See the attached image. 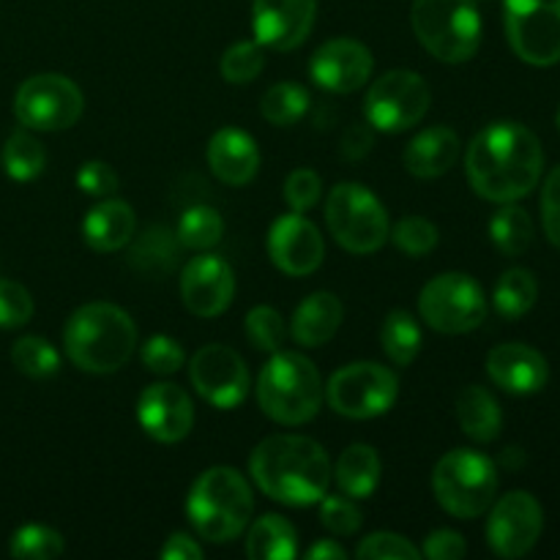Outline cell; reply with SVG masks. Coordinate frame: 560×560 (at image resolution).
I'll return each mask as SVG.
<instances>
[{
    "label": "cell",
    "instance_id": "obj_52",
    "mask_svg": "<svg viewBox=\"0 0 560 560\" xmlns=\"http://www.w3.org/2000/svg\"><path fill=\"white\" fill-rule=\"evenodd\" d=\"M556 124H558V131H560V107H558V115H556Z\"/></svg>",
    "mask_w": 560,
    "mask_h": 560
},
{
    "label": "cell",
    "instance_id": "obj_42",
    "mask_svg": "<svg viewBox=\"0 0 560 560\" xmlns=\"http://www.w3.org/2000/svg\"><path fill=\"white\" fill-rule=\"evenodd\" d=\"M140 355L145 370L153 372V375H173V372H178L186 364L184 348L173 337H167V334H156V337L148 339L142 345Z\"/></svg>",
    "mask_w": 560,
    "mask_h": 560
},
{
    "label": "cell",
    "instance_id": "obj_13",
    "mask_svg": "<svg viewBox=\"0 0 560 560\" xmlns=\"http://www.w3.org/2000/svg\"><path fill=\"white\" fill-rule=\"evenodd\" d=\"M85 96L74 80L63 74L27 77L14 96V115L36 131L71 129L82 118Z\"/></svg>",
    "mask_w": 560,
    "mask_h": 560
},
{
    "label": "cell",
    "instance_id": "obj_39",
    "mask_svg": "<svg viewBox=\"0 0 560 560\" xmlns=\"http://www.w3.org/2000/svg\"><path fill=\"white\" fill-rule=\"evenodd\" d=\"M246 337L262 353H277V350H282L284 337H288L284 317L273 306H255L246 315Z\"/></svg>",
    "mask_w": 560,
    "mask_h": 560
},
{
    "label": "cell",
    "instance_id": "obj_20",
    "mask_svg": "<svg viewBox=\"0 0 560 560\" xmlns=\"http://www.w3.org/2000/svg\"><path fill=\"white\" fill-rule=\"evenodd\" d=\"M310 74L323 91L353 93L372 77V52L355 38H331L312 55Z\"/></svg>",
    "mask_w": 560,
    "mask_h": 560
},
{
    "label": "cell",
    "instance_id": "obj_27",
    "mask_svg": "<svg viewBox=\"0 0 560 560\" xmlns=\"http://www.w3.org/2000/svg\"><path fill=\"white\" fill-rule=\"evenodd\" d=\"M457 421L470 441L492 443L503 427L501 405L485 386H468L457 397Z\"/></svg>",
    "mask_w": 560,
    "mask_h": 560
},
{
    "label": "cell",
    "instance_id": "obj_26",
    "mask_svg": "<svg viewBox=\"0 0 560 560\" xmlns=\"http://www.w3.org/2000/svg\"><path fill=\"white\" fill-rule=\"evenodd\" d=\"M381 457H377L375 448L366 446V443H353L337 459V468L331 470V476L342 495L364 501L381 485Z\"/></svg>",
    "mask_w": 560,
    "mask_h": 560
},
{
    "label": "cell",
    "instance_id": "obj_28",
    "mask_svg": "<svg viewBox=\"0 0 560 560\" xmlns=\"http://www.w3.org/2000/svg\"><path fill=\"white\" fill-rule=\"evenodd\" d=\"M246 556L252 560H290L299 556V534L279 514H266L249 528Z\"/></svg>",
    "mask_w": 560,
    "mask_h": 560
},
{
    "label": "cell",
    "instance_id": "obj_43",
    "mask_svg": "<svg viewBox=\"0 0 560 560\" xmlns=\"http://www.w3.org/2000/svg\"><path fill=\"white\" fill-rule=\"evenodd\" d=\"M320 525L334 536H353L361 528V512L348 495H326L320 501Z\"/></svg>",
    "mask_w": 560,
    "mask_h": 560
},
{
    "label": "cell",
    "instance_id": "obj_24",
    "mask_svg": "<svg viewBox=\"0 0 560 560\" xmlns=\"http://www.w3.org/2000/svg\"><path fill=\"white\" fill-rule=\"evenodd\" d=\"M459 156V137L448 126H430L410 140L402 162L416 178H438L454 167Z\"/></svg>",
    "mask_w": 560,
    "mask_h": 560
},
{
    "label": "cell",
    "instance_id": "obj_22",
    "mask_svg": "<svg viewBox=\"0 0 560 560\" xmlns=\"http://www.w3.org/2000/svg\"><path fill=\"white\" fill-rule=\"evenodd\" d=\"M208 167L222 184L246 186L260 170L257 142L241 129H219L208 142Z\"/></svg>",
    "mask_w": 560,
    "mask_h": 560
},
{
    "label": "cell",
    "instance_id": "obj_21",
    "mask_svg": "<svg viewBox=\"0 0 560 560\" xmlns=\"http://www.w3.org/2000/svg\"><path fill=\"white\" fill-rule=\"evenodd\" d=\"M487 375L498 388L517 397L539 394L550 381L547 359L536 348L523 342L498 345L487 355Z\"/></svg>",
    "mask_w": 560,
    "mask_h": 560
},
{
    "label": "cell",
    "instance_id": "obj_48",
    "mask_svg": "<svg viewBox=\"0 0 560 560\" xmlns=\"http://www.w3.org/2000/svg\"><path fill=\"white\" fill-rule=\"evenodd\" d=\"M468 552V545H465L463 536L457 530H432L424 539V547H421V558L430 560H459Z\"/></svg>",
    "mask_w": 560,
    "mask_h": 560
},
{
    "label": "cell",
    "instance_id": "obj_15",
    "mask_svg": "<svg viewBox=\"0 0 560 560\" xmlns=\"http://www.w3.org/2000/svg\"><path fill=\"white\" fill-rule=\"evenodd\" d=\"M490 523H487V541L492 552L506 560L528 556L541 539L545 512L530 492L514 490L492 503Z\"/></svg>",
    "mask_w": 560,
    "mask_h": 560
},
{
    "label": "cell",
    "instance_id": "obj_36",
    "mask_svg": "<svg viewBox=\"0 0 560 560\" xmlns=\"http://www.w3.org/2000/svg\"><path fill=\"white\" fill-rule=\"evenodd\" d=\"M11 361L27 377H52L60 370V355L44 337H22L11 348Z\"/></svg>",
    "mask_w": 560,
    "mask_h": 560
},
{
    "label": "cell",
    "instance_id": "obj_9",
    "mask_svg": "<svg viewBox=\"0 0 560 560\" xmlns=\"http://www.w3.org/2000/svg\"><path fill=\"white\" fill-rule=\"evenodd\" d=\"M419 312L435 331L468 334L487 320V295L468 273H441L421 290Z\"/></svg>",
    "mask_w": 560,
    "mask_h": 560
},
{
    "label": "cell",
    "instance_id": "obj_18",
    "mask_svg": "<svg viewBox=\"0 0 560 560\" xmlns=\"http://www.w3.org/2000/svg\"><path fill=\"white\" fill-rule=\"evenodd\" d=\"M235 273L219 255L191 257L180 273V299L197 317H217L233 304Z\"/></svg>",
    "mask_w": 560,
    "mask_h": 560
},
{
    "label": "cell",
    "instance_id": "obj_44",
    "mask_svg": "<svg viewBox=\"0 0 560 560\" xmlns=\"http://www.w3.org/2000/svg\"><path fill=\"white\" fill-rule=\"evenodd\" d=\"M323 195V180L315 170H293L290 178L284 180V200H288L290 211L306 213L310 208L317 206Z\"/></svg>",
    "mask_w": 560,
    "mask_h": 560
},
{
    "label": "cell",
    "instance_id": "obj_35",
    "mask_svg": "<svg viewBox=\"0 0 560 560\" xmlns=\"http://www.w3.org/2000/svg\"><path fill=\"white\" fill-rule=\"evenodd\" d=\"M175 235H178L180 246H186V249L206 252L222 241L224 222L211 206H191L189 211H184V217H180Z\"/></svg>",
    "mask_w": 560,
    "mask_h": 560
},
{
    "label": "cell",
    "instance_id": "obj_16",
    "mask_svg": "<svg viewBox=\"0 0 560 560\" xmlns=\"http://www.w3.org/2000/svg\"><path fill=\"white\" fill-rule=\"evenodd\" d=\"M268 255H271L273 266L288 277H310L323 266L326 244H323L317 224H312L304 213L293 211L271 224Z\"/></svg>",
    "mask_w": 560,
    "mask_h": 560
},
{
    "label": "cell",
    "instance_id": "obj_3",
    "mask_svg": "<svg viewBox=\"0 0 560 560\" xmlns=\"http://www.w3.org/2000/svg\"><path fill=\"white\" fill-rule=\"evenodd\" d=\"M137 348V326L120 306L93 301L66 320L63 350L71 364L93 375L118 372Z\"/></svg>",
    "mask_w": 560,
    "mask_h": 560
},
{
    "label": "cell",
    "instance_id": "obj_6",
    "mask_svg": "<svg viewBox=\"0 0 560 560\" xmlns=\"http://www.w3.org/2000/svg\"><path fill=\"white\" fill-rule=\"evenodd\" d=\"M410 25L432 58L465 63L479 52L481 14L476 0H413Z\"/></svg>",
    "mask_w": 560,
    "mask_h": 560
},
{
    "label": "cell",
    "instance_id": "obj_38",
    "mask_svg": "<svg viewBox=\"0 0 560 560\" xmlns=\"http://www.w3.org/2000/svg\"><path fill=\"white\" fill-rule=\"evenodd\" d=\"M266 69V52L257 42H238L222 55V77L230 85H249Z\"/></svg>",
    "mask_w": 560,
    "mask_h": 560
},
{
    "label": "cell",
    "instance_id": "obj_45",
    "mask_svg": "<svg viewBox=\"0 0 560 560\" xmlns=\"http://www.w3.org/2000/svg\"><path fill=\"white\" fill-rule=\"evenodd\" d=\"M33 317V299L20 282L0 279V328H20Z\"/></svg>",
    "mask_w": 560,
    "mask_h": 560
},
{
    "label": "cell",
    "instance_id": "obj_5",
    "mask_svg": "<svg viewBox=\"0 0 560 560\" xmlns=\"http://www.w3.org/2000/svg\"><path fill=\"white\" fill-rule=\"evenodd\" d=\"M257 402L279 424H306L323 405L320 372L306 355L277 350L257 377Z\"/></svg>",
    "mask_w": 560,
    "mask_h": 560
},
{
    "label": "cell",
    "instance_id": "obj_14",
    "mask_svg": "<svg viewBox=\"0 0 560 560\" xmlns=\"http://www.w3.org/2000/svg\"><path fill=\"white\" fill-rule=\"evenodd\" d=\"M189 381L208 405L219 410L238 408L252 386L249 366L228 345H206L191 355Z\"/></svg>",
    "mask_w": 560,
    "mask_h": 560
},
{
    "label": "cell",
    "instance_id": "obj_25",
    "mask_svg": "<svg viewBox=\"0 0 560 560\" xmlns=\"http://www.w3.org/2000/svg\"><path fill=\"white\" fill-rule=\"evenodd\" d=\"M137 228L135 208L124 200H104L88 211L82 238L96 252H118L131 241Z\"/></svg>",
    "mask_w": 560,
    "mask_h": 560
},
{
    "label": "cell",
    "instance_id": "obj_46",
    "mask_svg": "<svg viewBox=\"0 0 560 560\" xmlns=\"http://www.w3.org/2000/svg\"><path fill=\"white\" fill-rule=\"evenodd\" d=\"M77 186H80V191H85L91 197H109L118 191L120 180L118 173L107 162H96L93 159V162H85L77 170Z\"/></svg>",
    "mask_w": 560,
    "mask_h": 560
},
{
    "label": "cell",
    "instance_id": "obj_8",
    "mask_svg": "<svg viewBox=\"0 0 560 560\" xmlns=\"http://www.w3.org/2000/svg\"><path fill=\"white\" fill-rule=\"evenodd\" d=\"M326 222L337 244L353 255H372L388 241V213L361 184H337L326 200Z\"/></svg>",
    "mask_w": 560,
    "mask_h": 560
},
{
    "label": "cell",
    "instance_id": "obj_40",
    "mask_svg": "<svg viewBox=\"0 0 560 560\" xmlns=\"http://www.w3.org/2000/svg\"><path fill=\"white\" fill-rule=\"evenodd\" d=\"M392 238L405 255L424 257L438 246V228L424 217H405L394 224Z\"/></svg>",
    "mask_w": 560,
    "mask_h": 560
},
{
    "label": "cell",
    "instance_id": "obj_12",
    "mask_svg": "<svg viewBox=\"0 0 560 560\" xmlns=\"http://www.w3.org/2000/svg\"><path fill=\"white\" fill-rule=\"evenodd\" d=\"M503 22L514 55L523 63H560V0H503Z\"/></svg>",
    "mask_w": 560,
    "mask_h": 560
},
{
    "label": "cell",
    "instance_id": "obj_50",
    "mask_svg": "<svg viewBox=\"0 0 560 560\" xmlns=\"http://www.w3.org/2000/svg\"><path fill=\"white\" fill-rule=\"evenodd\" d=\"M164 560H200L202 547L189 534H173L162 547Z\"/></svg>",
    "mask_w": 560,
    "mask_h": 560
},
{
    "label": "cell",
    "instance_id": "obj_11",
    "mask_svg": "<svg viewBox=\"0 0 560 560\" xmlns=\"http://www.w3.org/2000/svg\"><path fill=\"white\" fill-rule=\"evenodd\" d=\"M432 93L424 77L416 71L397 69L375 80L366 91L364 115L366 124L377 131L399 135L421 124L430 109Z\"/></svg>",
    "mask_w": 560,
    "mask_h": 560
},
{
    "label": "cell",
    "instance_id": "obj_47",
    "mask_svg": "<svg viewBox=\"0 0 560 560\" xmlns=\"http://www.w3.org/2000/svg\"><path fill=\"white\" fill-rule=\"evenodd\" d=\"M541 224L550 244L560 249V164L547 175L541 189Z\"/></svg>",
    "mask_w": 560,
    "mask_h": 560
},
{
    "label": "cell",
    "instance_id": "obj_7",
    "mask_svg": "<svg viewBox=\"0 0 560 560\" xmlns=\"http://www.w3.org/2000/svg\"><path fill=\"white\" fill-rule=\"evenodd\" d=\"M432 490L438 503L454 517H481L495 503L498 468L490 457L474 448H454L435 465Z\"/></svg>",
    "mask_w": 560,
    "mask_h": 560
},
{
    "label": "cell",
    "instance_id": "obj_33",
    "mask_svg": "<svg viewBox=\"0 0 560 560\" xmlns=\"http://www.w3.org/2000/svg\"><path fill=\"white\" fill-rule=\"evenodd\" d=\"M0 162H3V170L9 178L25 180L38 178L44 173V164H47V153H44V145L27 131H14V135L5 140L3 153H0Z\"/></svg>",
    "mask_w": 560,
    "mask_h": 560
},
{
    "label": "cell",
    "instance_id": "obj_37",
    "mask_svg": "<svg viewBox=\"0 0 560 560\" xmlns=\"http://www.w3.org/2000/svg\"><path fill=\"white\" fill-rule=\"evenodd\" d=\"M63 536L47 525H22L20 530H14L9 545L11 558L20 560H49L63 556Z\"/></svg>",
    "mask_w": 560,
    "mask_h": 560
},
{
    "label": "cell",
    "instance_id": "obj_1",
    "mask_svg": "<svg viewBox=\"0 0 560 560\" xmlns=\"http://www.w3.org/2000/svg\"><path fill=\"white\" fill-rule=\"evenodd\" d=\"M465 173L479 197L490 202H517L539 186L545 151L528 126L495 120L470 140Z\"/></svg>",
    "mask_w": 560,
    "mask_h": 560
},
{
    "label": "cell",
    "instance_id": "obj_29",
    "mask_svg": "<svg viewBox=\"0 0 560 560\" xmlns=\"http://www.w3.org/2000/svg\"><path fill=\"white\" fill-rule=\"evenodd\" d=\"M178 235L156 224V228H148L145 233L140 235V241L131 246L129 262L140 273H148V277H164V273L173 271L175 262H178Z\"/></svg>",
    "mask_w": 560,
    "mask_h": 560
},
{
    "label": "cell",
    "instance_id": "obj_51",
    "mask_svg": "<svg viewBox=\"0 0 560 560\" xmlns=\"http://www.w3.org/2000/svg\"><path fill=\"white\" fill-rule=\"evenodd\" d=\"M306 558L310 560H342V558H348V550H345L342 545H337L334 539H326V541H317V545H312L310 550H306Z\"/></svg>",
    "mask_w": 560,
    "mask_h": 560
},
{
    "label": "cell",
    "instance_id": "obj_2",
    "mask_svg": "<svg viewBox=\"0 0 560 560\" xmlns=\"http://www.w3.org/2000/svg\"><path fill=\"white\" fill-rule=\"evenodd\" d=\"M249 474L271 501L312 506L328 495L331 463L326 448L304 435H271L252 452Z\"/></svg>",
    "mask_w": 560,
    "mask_h": 560
},
{
    "label": "cell",
    "instance_id": "obj_19",
    "mask_svg": "<svg viewBox=\"0 0 560 560\" xmlns=\"http://www.w3.org/2000/svg\"><path fill=\"white\" fill-rule=\"evenodd\" d=\"M137 419L145 435L159 443H178L195 427V405L175 383H153L140 394Z\"/></svg>",
    "mask_w": 560,
    "mask_h": 560
},
{
    "label": "cell",
    "instance_id": "obj_49",
    "mask_svg": "<svg viewBox=\"0 0 560 560\" xmlns=\"http://www.w3.org/2000/svg\"><path fill=\"white\" fill-rule=\"evenodd\" d=\"M375 145V129L370 124H353L342 135V156L350 162H359Z\"/></svg>",
    "mask_w": 560,
    "mask_h": 560
},
{
    "label": "cell",
    "instance_id": "obj_4",
    "mask_svg": "<svg viewBox=\"0 0 560 560\" xmlns=\"http://www.w3.org/2000/svg\"><path fill=\"white\" fill-rule=\"evenodd\" d=\"M255 512V495L244 476L235 468H208L197 476L186 501V517L191 528L213 545L238 539Z\"/></svg>",
    "mask_w": 560,
    "mask_h": 560
},
{
    "label": "cell",
    "instance_id": "obj_17",
    "mask_svg": "<svg viewBox=\"0 0 560 560\" xmlns=\"http://www.w3.org/2000/svg\"><path fill=\"white\" fill-rule=\"evenodd\" d=\"M317 0H252L255 42L277 52L301 47L312 33Z\"/></svg>",
    "mask_w": 560,
    "mask_h": 560
},
{
    "label": "cell",
    "instance_id": "obj_23",
    "mask_svg": "<svg viewBox=\"0 0 560 560\" xmlns=\"http://www.w3.org/2000/svg\"><path fill=\"white\" fill-rule=\"evenodd\" d=\"M345 317L342 301L328 290H317V293L306 295L293 312L290 320V337L301 345V348H320V345L331 342L334 334L339 331Z\"/></svg>",
    "mask_w": 560,
    "mask_h": 560
},
{
    "label": "cell",
    "instance_id": "obj_32",
    "mask_svg": "<svg viewBox=\"0 0 560 560\" xmlns=\"http://www.w3.org/2000/svg\"><path fill=\"white\" fill-rule=\"evenodd\" d=\"M383 353L397 366H410L421 350V328L416 317L405 310L388 312L381 328Z\"/></svg>",
    "mask_w": 560,
    "mask_h": 560
},
{
    "label": "cell",
    "instance_id": "obj_10",
    "mask_svg": "<svg viewBox=\"0 0 560 560\" xmlns=\"http://www.w3.org/2000/svg\"><path fill=\"white\" fill-rule=\"evenodd\" d=\"M397 375L375 361H355L342 366L334 372L326 386V399L334 413L359 421L388 413L397 402Z\"/></svg>",
    "mask_w": 560,
    "mask_h": 560
},
{
    "label": "cell",
    "instance_id": "obj_41",
    "mask_svg": "<svg viewBox=\"0 0 560 560\" xmlns=\"http://www.w3.org/2000/svg\"><path fill=\"white\" fill-rule=\"evenodd\" d=\"M359 560H419L421 550L410 545V539L399 534H388V530H377V534L361 539L359 550H355Z\"/></svg>",
    "mask_w": 560,
    "mask_h": 560
},
{
    "label": "cell",
    "instance_id": "obj_34",
    "mask_svg": "<svg viewBox=\"0 0 560 560\" xmlns=\"http://www.w3.org/2000/svg\"><path fill=\"white\" fill-rule=\"evenodd\" d=\"M310 109V91L295 82H277L262 93L260 113L273 126H293Z\"/></svg>",
    "mask_w": 560,
    "mask_h": 560
},
{
    "label": "cell",
    "instance_id": "obj_31",
    "mask_svg": "<svg viewBox=\"0 0 560 560\" xmlns=\"http://www.w3.org/2000/svg\"><path fill=\"white\" fill-rule=\"evenodd\" d=\"M536 299H539V282L528 268H509L495 284L492 293V304H495L498 315L506 320H520L534 310Z\"/></svg>",
    "mask_w": 560,
    "mask_h": 560
},
{
    "label": "cell",
    "instance_id": "obj_30",
    "mask_svg": "<svg viewBox=\"0 0 560 560\" xmlns=\"http://www.w3.org/2000/svg\"><path fill=\"white\" fill-rule=\"evenodd\" d=\"M490 238L506 257H520L534 244V219L525 208L503 202L501 211L490 219Z\"/></svg>",
    "mask_w": 560,
    "mask_h": 560
}]
</instances>
